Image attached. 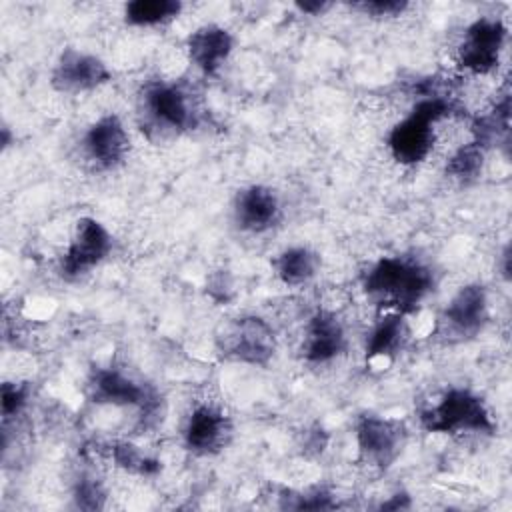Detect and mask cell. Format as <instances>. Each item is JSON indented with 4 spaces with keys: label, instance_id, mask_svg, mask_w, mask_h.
<instances>
[{
    "label": "cell",
    "instance_id": "24",
    "mask_svg": "<svg viewBox=\"0 0 512 512\" xmlns=\"http://www.w3.org/2000/svg\"><path fill=\"white\" fill-rule=\"evenodd\" d=\"M354 8H358L360 12H364L368 16L392 18V16H400L408 8V2H404V0H364V2L354 4Z\"/></svg>",
    "mask_w": 512,
    "mask_h": 512
},
{
    "label": "cell",
    "instance_id": "26",
    "mask_svg": "<svg viewBox=\"0 0 512 512\" xmlns=\"http://www.w3.org/2000/svg\"><path fill=\"white\" fill-rule=\"evenodd\" d=\"M502 274H504V278L510 276V248L508 246L502 252Z\"/></svg>",
    "mask_w": 512,
    "mask_h": 512
},
{
    "label": "cell",
    "instance_id": "21",
    "mask_svg": "<svg viewBox=\"0 0 512 512\" xmlns=\"http://www.w3.org/2000/svg\"><path fill=\"white\" fill-rule=\"evenodd\" d=\"M112 456L114 462L128 470V472H136V474H154L160 470V462L148 458L146 454H142L136 446L132 444H114L112 448Z\"/></svg>",
    "mask_w": 512,
    "mask_h": 512
},
{
    "label": "cell",
    "instance_id": "15",
    "mask_svg": "<svg viewBox=\"0 0 512 512\" xmlns=\"http://www.w3.org/2000/svg\"><path fill=\"white\" fill-rule=\"evenodd\" d=\"M280 220L276 192L262 184L242 188L234 198V222L244 232H266Z\"/></svg>",
    "mask_w": 512,
    "mask_h": 512
},
{
    "label": "cell",
    "instance_id": "13",
    "mask_svg": "<svg viewBox=\"0 0 512 512\" xmlns=\"http://www.w3.org/2000/svg\"><path fill=\"white\" fill-rule=\"evenodd\" d=\"M230 436L226 414L210 404L196 406L184 426V446L200 456L220 452Z\"/></svg>",
    "mask_w": 512,
    "mask_h": 512
},
{
    "label": "cell",
    "instance_id": "16",
    "mask_svg": "<svg viewBox=\"0 0 512 512\" xmlns=\"http://www.w3.org/2000/svg\"><path fill=\"white\" fill-rule=\"evenodd\" d=\"M234 38L218 24H204L186 38V52L190 62L206 76L216 74L232 54Z\"/></svg>",
    "mask_w": 512,
    "mask_h": 512
},
{
    "label": "cell",
    "instance_id": "19",
    "mask_svg": "<svg viewBox=\"0 0 512 512\" xmlns=\"http://www.w3.org/2000/svg\"><path fill=\"white\" fill-rule=\"evenodd\" d=\"M182 12L178 0H132L124 6V20L130 26H158L174 20Z\"/></svg>",
    "mask_w": 512,
    "mask_h": 512
},
{
    "label": "cell",
    "instance_id": "7",
    "mask_svg": "<svg viewBox=\"0 0 512 512\" xmlns=\"http://www.w3.org/2000/svg\"><path fill=\"white\" fill-rule=\"evenodd\" d=\"M406 428L400 420L382 416H362L356 422V446L364 462L386 468L402 452Z\"/></svg>",
    "mask_w": 512,
    "mask_h": 512
},
{
    "label": "cell",
    "instance_id": "23",
    "mask_svg": "<svg viewBox=\"0 0 512 512\" xmlns=\"http://www.w3.org/2000/svg\"><path fill=\"white\" fill-rule=\"evenodd\" d=\"M74 500L78 508L84 510H96L102 508V500H104V492L98 486V482H94L92 478H82L74 490Z\"/></svg>",
    "mask_w": 512,
    "mask_h": 512
},
{
    "label": "cell",
    "instance_id": "2",
    "mask_svg": "<svg viewBox=\"0 0 512 512\" xmlns=\"http://www.w3.org/2000/svg\"><path fill=\"white\" fill-rule=\"evenodd\" d=\"M450 102L440 96L420 100L412 112L388 134V148L396 162L412 166L422 162L434 144V126L448 116Z\"/></svg>",
    "mask_w": 512,
    "mask_h": 512
},
{
    "label": "cell",
    "instance_id": "9",
    "mask_svg": "<svg viewBox=\"0 0 512 512\" xmlns=\"http://www.w3.org/2000/svg\"><path fill=\"white\" fill-rule=\"evenodd\" d=\"M88 396L96 404L136 406L142 414L156 412V396L116 368H94L86 382Z\"/></svg>",
    "mask_w": 512,
    "mask_h": 512
},
{
    "label": "cell",
    "instance_id": "20",
    "mask_svg": "<svg viewBox=\"0 0 512 512\" xmlns=\"http://www.w3.org/2000/svg\"><path fill=\"white\" fill-rule=\"evenodd\" d=\"M484 150L486 148L482 144H478L476 140L458 148L446 164V174H450L452 178H460V180L474 178L482 168Z\"/></svg>",
    "mask_w": 512,
    "mask_h": 512
},
{
    "label": "cell",
    "instance_id": "22",
    "mask_svg": "<svg viewBox=\"0 0 512 512\" xmlns=\"http://www.w3.org/2000/svg\"><path fill=\"white\" fill-rule=\"evenodd\" d=\"M28 394H30V388L26 384L4 382L2 384V414H4V418L18 414L24 408Z\"/></svg>",
    "mask_w": 512,
    "mask_h": 512
},
{
    "label": "cell",
    "instance_id": "25",
    "mask_svg": "<svg viewBox=\"0 0 512 512\" xmlns=\"http://www.w3.org/2000/svg\"><path fill=\"white\" fill-rule=\"evenodd\" d=\"M296 8H298L300 12H304V14L320 16L324 10L330 8V4H328V2H320V0H316V2H296Z\"/></svg>",
    "mask_w": 512,
    "mask_h": 512
},
{
    "label": "cell",
    "instance_id": "1",
    "mask_svg": "<svg viewBox=\"0 0 512 512\" xmlns=\"http://www.w3.org/2000/svg\"><path fill=\"white\" fill-rule=\"evenodd\" d=\"M364 292L394 314L412 312L434 288V274L414 258L386 256L364 274Z\"/></svg>",
    "mask_w": 512,
    "mask_h": 512
},
{
    "label": "cell",
    "instance_id": "4",
    "mask_svg": "<svg viewBox=\"0 0 512 512\" xmlns=\"http://www.w3.org/2000/svg\"><path fill=\"white\" fill-rule=\"evenodd\" d=\"M216 348L226 360L266 366L276 352V336L264 318L238 316L220 328L216 334Z\"/></svg>",
    "mask_w": 512,
    "mask_h": 512
},
{
    "label": "cell",
    "instance_id": "17",
    "mask_svg": "<svg viewBox=\"0 0 512 512\" xmlns=\"http://www.w3.org/2000/svg\"><path fill=\"white\" fill-rule=\"evenodd\" d=\"M272 266L276 276L286 286H300L316 276L320 266V256L306 246H292L282 250L274 258Z\"/></svg>",
    "mask_w": 512,
    "mask_h": 512
},
{
    "label": "cell",
    "instance_id": "18",
    "mask_svg": "<svg viewBox=\"0 0 512 512\" xmlns=\"http://www.w3.org/2000/svg\"><path fill=\"white\" fill-rule=\"evenodd\" d=\"M406 340V326L402 320V314H390L382 318L374 330L370 332L368 344H366V358H386L396 354Z\"/></svg>",
    "mask_w": 512,
    "mask_h": 512
},
{
    "label": "cell",
    "instance_id": "12",
    "mask_svg": "<svg viewBox=\"0 0 512 512\" xmlns=\"http://www.w3.org/2000/svg\"><path fill=\"white\" fill-rule=\"evenodd\" d=\"M488 320V296L484 286L480 284H468L462 286L448 306L444 308L440 316L442 334L456 338V340H468L474 338Z\"/></svg>",
    "mask_w": 512,
    "mask_h": 512
},
{
    "label": "cell",
    "instance_id": "6",
    "mask_svg": "<svg viewBox=\"0 0 512 512\" xmlns=\"http://www.w3.org/2000/svg\"><path fill=\"white\" fill-rule=\"evenodd\" d=\"M112 250V236L96 218L84 216L76 222L72 240L60 260V274L76 280L94 270Z\"/></svg>",
    "mask_w": 512,
    "mask_h": 512
},
{
    "label": "cell",
    "instance_id": "11",
    "mask_svg": "<svg viewBox=\"0 0 512 512\" xmlns=\"http://www.w3.org/2000/svg\"><path fill=\"white\" fill-rule=\"evenodd\" d=\"M112 78L108 66L94 54L66 48L52 68V88L64 94H80L106 84Z\"/></svg>",
    "mask_w": 512,
    "mask_h": 512
},
{
    "label": "cell",
    "instance_id": "10",
    "mask_svg": "<svg viewBox=\"0 0 512 512\" xmlns=\"http://www.w3.org/2000/svg\"><path fill=\"white\" fill-rule=\"evenodd\" d=\"M82 152L98 170H114L130 152V136L116 114H104L82 136Z\"/></svg>",
    "mask_w": 512,
    "mask_h": 512
},
{
    "label": "cell",
    "instance_id": "8",
    "mask_svg": "<svg viewBox=\"0 0 512 512\" xmlns=\"http://www.w3.org/2000/svg\"><path fill=\"white\" fill-rule=\"evenodd\" d=\"M506 42V26L498 18H478L466 32L458 50L460 66L474 74H488L498 66Z\"/></svg>",
    "mask_w": 512,
    "mask_h": 512
},
{
    "label": "cell",
    "instance_id": "5",
    "mask_svg": "<svg viewBox=\"0 0 512 512\" xmlns=\"http://www.w3.org/2000/svg\"><path fill=\"white\" fill-rule=\"evenodd\" d=\"M142 114L156 130L180 134L196 124V112L188 94L166 82H152L142 92Z\"/></svg>",
    "mask_w": 512,
    "mask_h": 512
},
{
    "label": "cell",
    "instance_id": "3",
    "mask_svg": "<svg viewBox=\"0 0 512 512\" xmlns=\"http://www.w3.org/2000/svg\"><path fill=\"white\" fill-rule=\"evenodd\" d=\"M422 428L438 434L492 432V416L480 396L466 388H450L436 404L420 414Z\"/></svg>",
    "mask_w": 512,
    "mask_h": 512
},
{
    "label": "cell",
    "instance_id": "14",
    "mask_svg": "<svg viewBox=\"0 0 512 512\" xmlns=\"http://www.w3.org/2000/svg\"><path fill=\"white\" fill-rule=\"evenodd\" d=\"M302 358L310 364H326L346 350V330L342 322L326 310H318L306 324Z\"/></svg>",
    "mask_w": 512,
    "mask_h": 512
}]
</instances>
